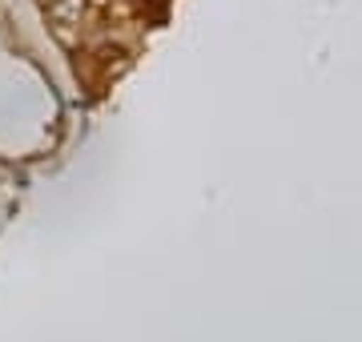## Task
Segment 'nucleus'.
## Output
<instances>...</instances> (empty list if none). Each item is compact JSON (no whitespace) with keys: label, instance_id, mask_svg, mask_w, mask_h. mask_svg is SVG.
<instances>
[{"label":"nucleus","instance_id":"obj_1","mask_svg":"<svg viewBox=\"0 0 362 342\" xmlns=\"http://www.w3.org/2000/svg\"><path fill=\"white\" fill-rule=\"evenodd\" d=\"M81 13H85V0H52L49 4V16L57 25H73V20H81Z\"/></svg>","mask_w":362,"mask_h":342}]
</instances>
